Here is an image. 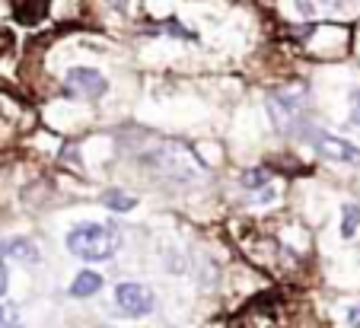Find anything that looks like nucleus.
Returning a JSON list of instances; mask_svg holds the SVG:
<instances>
[{"instance_id": "obj_2", "label": "nucleus", "mask_w": 360, "mask_h": 328, "mask_svg": "<svg viewBox=\"0 0 360 328\" xmlns=\"http://www.w3.org/2000/svg\"><path fill=\"white\" fill-rule=\"evenodd\" d=\"M297 41L303 45V51L316 61H335L345 58L351 48V29L338 26V22H316V26H303L293 29Z\"/></svg>"}, {"instance_id": "obj_10", "label": "nucleus", "mask_w": 360, "mask_h": 328, "mask_svg": "<svg viewBox=\"0 0 360 328\" xmlns=\"http://www.w3.org/2000/svg\"><path fill=\"white\" fill-rule=\"evenodd\" d=\"M268 182H271V169H265V166H255V169H249V172L243 176V188H245L249 195H255L259 188L265 192Z\"/></svg>"}, {"instance_id": "obj_5", "label": "nucleus", "mask_w": 360, "mask_h": 328, "mask_svg": "<svg viewBox=\"0 0 360 328\" xmlns=\"http://www.w3.org/2000/svg\"><path fill=\"white\" fill-rule=\"evenodd\" d=\"M115 306L122 309L131 319H141V315H150L157 300H153V290L147 284H137V280H122L115 287Z\"/></svg>"}, {"instance_id": "obj_7", "label": "nucleus", "mask_w": 360, "mask_h": 328, "mask_svg": "<svg viewBox=\"0 0 360 328\" xmlns=\"http://www.w3.org/2000/svg\"><path fill=\"white\" fill-rule=\"evenodd\" d=\"M236 328H287L284 313L278 309V303H255L252 309H245L239 315Z\"/></svg>"}, {"instance_id": "obj_4", "label": "nucleus", "mask_w": 360, "mask_h": 328, "mask_svg": "<svg viewBox=\"0 0 360 328\" xmlns=\"http://www.w3.org/2000/svg\"><path fill=\"white\" fill-rule=\"evenodd\" d=\"M300 137H303L319 157L332 159V163H351V166L360 163V147L347 144L345 137H335V134H328V131L316 128V124H306V128L300 131Z\"/></svg>"}, {"instance_id": "obj_17", "label": "nucleus", "mask_w": 360, "mask_h": 328, "mask_svg": "<svg viewBox=\"0 0 360 328\" xmlns=\"http://www.w3.org/2000/svg\"><path fill=\"white\" fill-rule=\"evenodd\" d=\"M347 328H360V303L347 306Z\"/></svg>"}, {"instance_id": "obj_13", "label": "nucleus", "mask_w": 360, "mask_h": 328, "mask_svg": "<svg viewBox=\"0 0 360 328\" xmlns=\"http://www.w3.org/2000/svg\"><path fill=\"white\" fill-rule=\"evenodd\" d=\"M360 226V207L357 204H345V220H341V236L351 240Z\"/></svg>"}, {"instance_id": "obj_19", "label": "nucleus", "mask_w": 360, "mask_h": 328, "mask_svg": "<svg viewBox=\"0 0 360 328\" xmlns=\"http://www.w3.org/2000/svg\"><path fill=\"white\" fill-rule=\"evenodd\" d=\"M0 328H22L20 322H10V325H0Z\"/></svg>"}, {"instance_id": "obj_18", "label": "nucleus", "mask_w": 360, "mask_h": 328, "mask_svg": "<svg viewBox=\"0 0 360 328\" xmlns=\"http://www.w3.org/2000/svg\"><path fill=\"white\" fill-rule=\"evenodd\" d=\"M4 294H7V258L0 255V300H4Z\"/></svg>"}, {"instance_id": "obj_9", "label": "nucleus", "mask_w": 360, "mask_h": 328, "mask_svg": "<svg viewBox=\"0 0 360 328\" xmlns=\"http://www.w3.org/2000/svg\"><path fill=\"white\" fill-rule=\"evenodd\" d=\"M102 290V277L96 271H80L70 284V296L74 300H86V296H96Z\"/></svg>"}, {"instance_id": "obj_12", "label": "nucleus", "mask_w": 360, "mask_h": 328, "mask_svg": "<svg viewBox=\"0 0 360 328\" xmlns=\"http://www.w3.org/2000/svg\"><path fill=\"white\" fill-rule=\"evenodd\" d=\"M150 32H157V35H160V32H169L172 39H188V41H195V39H198V35L191 32L188 26H182V22H179V20H166V22H157V26L150 29Z\"/></svg>"}, {"instance_id": "obj_11", "label": "nucleus", "mask_w": 360, "mask_h": 328, "mask_svg": "<svg viewBox=\"0 0 360 328\" xmlns=\"http://www.w3.org/2000/svg\"><path fill=\"white\" fill-rule=\"evenodd\" d=\"M102 201H105V207H109V211H118V214L131 211V207L137 204L134 195H124L122 188H112V192H105V195H102Z\"/></svg>"}, {"instance_id": "obj_14", "label": "nucleus", "mask_w": 360, "mask_h": 328, "mask_svg": "<svg viewBox=\"0 0 360 328\" xmlns=\"http://www.w3.org/2000/svg\"><path fill=\"white\" fill-rule=\"evenodd\" d=\"M328 4H332V0H297V7L303 10L306 16H309V13H322Z\"/></svg>"}, {"instance_id": "obj_15", "label": "nucleus", "mask_w": 360, "mask_h": 328, "mask_svg": "<svg viewBox=\"0 0 360 328\" xmlns=\"http://www.w3.org/2000/svg\"><path fill=\"white\" fill-rule=\"evenodd\" d=\"M10 322H20V315H16V306H13V303H4V300H0V325H10Z\"/></svg>"}, {"instance_id": "obj_8", "label": "nucleus", "mask_w": 360, "mask_h": 328, "mask_svg": "<svg viewBox=\"0 0 360 328\" xmlns=\"http://www.w3.org/2000/svg\"><path fill=\"white\" fill-rule=\"evenodd\" d=\"M0 255H4V258H16V261H22V265H39L41 261V252H39V246H35L32 240L0 242Z\"/></svg>"}, {"instance_id": "obj_16", "label": "nucleus", "mask_w": 360, "mask_h": 328, "mask_svg": "<svg viewBox=\"0 0 360 328\" xmlns=\"http://www.w3.org/2000/svg\"><path fill=\"white\" fill-rule=\"evenodd\" d=\"M351 122L360 124V89H354L351 93Z\"/></svg>"}, {"instance_id": "obj_1", "label": "nucleus", "mask_w": 360, "mask_h": 328, "mask_svg": "<svg viewBox=\"0 0 360 328\" xmlns=\"http://www.w3.org/2000/svg\"><path fill=\"white\" fill-rule=\"evenodd\" d=\"M122 246V232L112 223H77L68 232V252L80 261H109Z\"/></svg>"}, {"instance_id": "obj_3", "label": "nucleus", "mask_w": 360, "mask_h": 328, "mask_svg": "<svg viewBox=\"0 0 360 328\" xmlns=\"http://www.w3.org/2000/svg\"><path fill=\"white\" fill-rule=\"evenodd\" d=\"M268 115L281 134H300L306 128V89H274L268 93Z\"/></svg>"}, {"instance_id": "obj_6", "label": "nucleus", "mask_w": 360, "mask_h": 328, "mask_svg": "<svg viewBox=\"0 0 360 328\" xmlns=\"http://www.w3.org/2000/svg\"><path fill=\"white\" fill-rule=\"evenodd\" d=\"M105 77L93 67H70L64 77V93L74 99H99L105 93Z\"/></svg>"}]
</instances>
